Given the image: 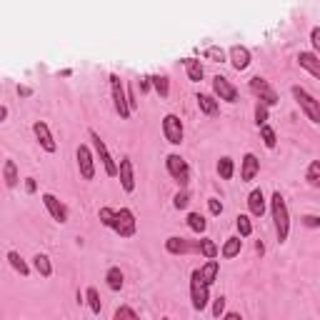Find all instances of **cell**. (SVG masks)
I'll list each match as a JSON object with an SVG mask.
<instances>
[{
    "instance_id": "6da1fadb",
    "label": "cell",
    "mask_w": 320,
    "mask_h": 320,
    "mask_svg": "<svg viewBox=\"0 0 320 320\" xmlns=\"http://www.w3.org/2000/svg\"><path fill=\"white\" fill-rule=\"evenodd\" d=\"M273 220H275V233H278V240H285L288 238V228H290V220H288V205H285V198L280 193H273Z\"/></svg>"
},
{
    "instance_id": "7a4b0ae2",
    "label": "cell",
    "mask_w": 320,
    "mask_h": 320,
    "mask_svg": "<svg viewBox=\"0 0 320 320\" xmlns=\"http://www.w3.org/2000/svg\"><path fill=\"white\" fill-rule=\"evenodd\" d=\"M113 230L118 233V235H120V238H130V235H135L138 223H135V215H133V210H128V208H120V210H115Z\"/></svg>"
},
{
    "instance_id": "3957f363",
    "label": "cell",
    "mask_w": 320,
    "mask_h": 320,
    "mask_svg": "<svg viewBox=\"0 0 320 320\" xmlns=\"http://www.w3.org/2000/svg\"><path fill=\"white\" fill-rule=\"evenodd\" d=\"M293 95H295L298 105L303 108V113L308 115L313 123H320V103H318V100L308 93L305 88H300V85H295V88H293Z\"/></svg>"
},
{
    "instance_id": "277c9868",
    "label": "cell",
    "mask_w": 320,
    "mask_h": 320,
    "mask_svg": "<svg viewBox=\"0 0 320 320\" xmlns=\"http://www.w3.org/2000/svg\"><path fill=\"white\" fill-rule=\"evenodd\" d=\"M208 288L203 283V275H200V270H193V275H190V295H193V308L195 310H203L208 305Z\"/></svg>"
},
{
    "instance_id": "5b68a950",
    "label": "cell",
    "mask_w": 320,
    "mask_h": 320,
    "mask_svg": "<svg viewBox=\"0 0 320 320\" xmlns=\"http://www.w3.org/2000/svg\"><path fill=\"white\" fill-rule=\"evenodd\" d=\"M110 88H113V103H115L118 115H120V118H128L133 110H130V105H128V98H125V88H123L120 78L115 76V73L110 76Z\"/></svg>"
},
{
    "instance_id": "8992f818",
    "label": "cell",
    "mask_w": 320,
    "mask_h": 320,
    "mask_svg": "<svg viewBox=\"0 0 320 320\" xmlns=\"http://www.w3.org/2000/svg\"><path fill=\"white\" fill-rule=\"evenodd\" d=\"M250 90L258 95L265 105H275V103H278V95H275V90L270 88V83H268L265 78H260V76L250 78Z\"/></svg>"
},
{
    "instance_id": "52a82bcc",
    "label": "cell",
    "mask_w": 320,
    "mask_h": 320,
    "mask_svg": "<svg viewBox=\"0 0 320 320\" xmlns=\"http://www.w3.org/2000/svg\"><path fill=\"white\" fill-rule=\"evenodd\" d=\"M163 133H165L168 143L180 145L183 143V123H180V118L178 115H165L163 118Z\"/></svg>"
},
{
    "instance_id": "ba28073f",
    "label": "cell",
    "mask_w": 320,
    "mask_h": 320,
    "mask_svg": "<svg viewBox=\"0 0 320 320\" xmlns=\"http://www.w3.org/2000/svg\"><path fill=\"white\" fill-rule=\"evenodd\" d=\"M165 165H168L170 170V175L180 183V185H185L188 183V178H190V173H188V163L180 158V155H168V160H165Z\"/></svg>"
},
{
    "instance_id": "9c48e42d",
    "label": "cell",
    "mask_w": 320,
    "mask_h": 320,
    "mask_svg": "<svg viewBox=\"0 0 320 320\" xmlns=\"http://www.w3.org/2000/svg\"><path fill=\"white\" fill-rule=\"evenodd\" d=\"M90 138H93V143H95V150H98V158L103 160V165H105V173L113 178V175H118V165H115V160L110 158V153H108V148H105V143L100 140V135L95 130H90Z\"/></svg>"
},
{
    "instance_id": "30bf717a",
    "label": "cell",
    "mask_w": 320,
    "mask_h": 320,
    "mask_svg": "<svg viewBox=\"0 0 320 320\" xmlns=\"http://www.w3.org/2000/svg\"><path fill=\"white\" fill-rule=\"evenodd\" d=\"M213 90H215V95L220 98V100H225V103H235L238 100V90L230 85V80L223 76H215L213 78Z\"/></svg>"
},
{
    "instance_id": "8fae6325",
    "label": "cell",
    "mask_w": 320,
    "mask_h": 320,
    "mask_svg": "<svg viewBox=\"0 0 320 320\" xmlns=\"http://www.w3.org/2000/svg\"><path fill=\"white\" fill-rule=\"evenodd\" d=\"M78 168H80V175H83L85 180H93V178H95L93 155H90V150H88L85 145H80V148H78Z\"/></svg>"
},
{
    "instance_id": "7c38bea8",
    "label": "cell",
    "mask_w": 320,
    "mask_h": 320,
    "mask_svg": "<svg viewBox=\"0 0 320 320\" xmlns=\"http://www.w3.org/2000/svg\"><path fill=\"white\" fill-rule=\"evenodd\" d=\"M43 203H45V208L50 210V215L55 218L58 223H65V220H68V210H65V205H63V203L58 200L55 195L45 193V195H43Z\"/></svg>"
},
{
    "instance_id": "4fadbf2b",
    "label": "cell",
    "mask_w": 320,
    "mask_h": 320,
    "mask_svg": "<svg viewBox=\"0 0 320 320\" xmlns=\"http://www.w3.org/2000/svg\"><path fill=\"white\" fill-rule=\"evenodd\" d=\"M33 133H35V138L40 140V145H43V148H45L48 153H55V150H58L55 140H53V135H50V130H48V125H45L43 120H38V123L33 125Z\"/></svg>"
},
{
    "instance_id": "5bb4252c",
    "label": "cell",
    "mask_w": 320,
    "mask_h": 320,
    "mask_svg": "<svg viewBox=\"0 0 320 320\" xmlns=\"http://www.w3.org/2000/svg\"><path fill=\"white\" fill-rule=\"evenodd\" d=\"M118 175H120V183H123L125 193H133V190H135V178H133V163H130V158H123V160H120Z\"/></svg>"
},
{
    "instance_id": "9a60e30c",
    "label": "cell",
    "mask_w": 320,
    "mask_h": 320,
    "mask_svg": "<svg viewBox=\"0 0 320 320\" xmlns=\"http://www.w3.org/2000/svg\"><path fill=\"white\" fill-rule=\"evenodd\" d=\"M230 60H233V68L235 70H245L250 65V50L243 45H233L230 48Z\"/></svg>"
},
{
    "instance_id": "2e32d148",
    "label": "cell",
    "mask_w": 320,
    "mask_h": 320,
    "mask_svg": "<svg viewBox=\"0 0 320 320\" xmlns=\"http://www.w3.org/2000/svg\"><path fill=\"white\" fill-rule=\"evenodd\" d=\"M258 170H260V160L253 155V153H248L243 158V170H240V178H243V183H250L255 175H258Z\"/></svg>"
},
{
    "instance_id": "e0dca14e",
    "label": "cell",
    "mask_w": 320,
    "mask_h": 320,
    "mask_svg": "<svg viewBox=\"0 0 320 320\" xmlns=\"http://www.w3.org/2000/svg\"><path fill=\"white\" fill-rule=\"evenodd\" d=\"M248 208H250V213L255 215V218H260L265 213V198H263V190H253L250 195H248Z\"/></svg>"
},
{
    "instance_id": "ac0fdd59",
    "label": "cell",
    "mask_w": 320,
    "mask_h": 320,
    "mask_svg": "<svg viewBox=\"0 0 320 320\" xmlns=\"http://www.w3.org/2000/svg\"><path fill=\"white\" fill-rule=\"evenodd\" d=\"M298 63H300V68H305V70H310L315 78H320V58H315L313 53H300V55H298Z\"/></svg>"
},
{
    "instance_id": "d6986e66",
    "label": "cell",
    "mask_w": 320,
    "mask_h": 320,
    "mask_svg": "<svg viewBox=\"0 0 320 320\" xmlns=\"http://www.w3.org/2000/svg\"><path fill=\"white\" fill-rule=\"evenodd\" d=\"M195 100H198V108H200L205 115H215V113H218V108H220V105H218V100H215V98H210V95L200 93Z\"/></svg>"
},
{
    "instance_id": "ffe728a7",
    "label": "cell",
    "mask_w": 320,
    "mask_h": 320,
    "mask_svg": "<svg viewBox=\"0 0 320 320\" xmlns=\"http://www.w3.org/2000/svg\"><path fill=\"white\" fill-rule=\"evenodd\" d=\"M33 265H35V270H38L43 278H50V275H53V265H50V258H48V255L38 253V255L33 258Z\"/></svg>"
},
{
    "instance_id": "44dd1931",
    "label": "cell",
    "mask_w": 320,
    "mask_h": 320,
    "mask_svg": "<svg viewBox=\"0 0 320 320\" xmlns=\"http://www.w3.org/2000/svg\"><path fill=\"white\" fill-rule=\"evenodd\" d=\"M3 178H5V185H8V188H15V185H18V170H15V163H13V160H5Z\"/></svg>"
},
{
    "instance_id": "7402d4cb",
    "label": "cell",
    "mask_w": 320,
    "mask_h": 320,
    "mask_svg": "<svg viewBox=\"0 0 320 320\" xmlns=\"http://www.w3.org/2000/svg\"><path fill=\"white\" fill-rule=\"evenodd\" d=\"M200 275H203V283H205V285H213V283H215V275H218V263H215V258H210V260L200 268Z\"/></svg>"
},
{
    "instance_id": "603a6c76",
    "label": "cell",
    "mask_w": 320,
    "mask_h": 320,
    "mask_svg": "<svg viewBox=\"0 0 320 320\" xmlns=\"http://www.w3.org/2000/svg\"><path fill=\"white\" fill-rule=\"evenodd\" d=\"M185 70H188V78L193 83H200V80H203V65H200V60L188 58V60H185Z\"/></svg>"
},
{
    "instance_id": "cb8c5ba5",
    "label": "cell",
    "mask_w": 320,
    "mask_h": 320,
    "mask_svg": "<svg viewBox=\"0 0 320 320\" xmlns=\"http://www.w3.org/2000/svg\"><path fill=\"white\" fill-rule=\"evenodd\" d=\"M165 248H168V253H175V255H183V253L193 250L183 238H168V240H165Z\"/></svg>"
},
{
    "instance_id": "d4e9b609",
    "label": "cell",
    "mask_w": 320,
    "mask_h": 320,
    "mask_svg": "<svg viewBox=\"0 0 320 320\" xmlns=\"http://www.w3.org/2000/svg\"><path fill=\"white\" fill-rule=\"evenodd\" d=\"M240 245H243L240 238H228L225 245H223V258H235L240 253Z\"/></svg>"
},
{
    "instance_id": "484cf974",
    "label": "cell",
    "mask_w": 320,
    "mask_h": 320,
    "mask_svg": "<svg viewBox=\"0 0 320 320\" xmlns=\"http://www.w3.org/2000/svg\"><path fill=\"white\" fill-rule=\"evenodd\" d=\"M105 280H108L110 290H120L123 288V273H120V268H110L108 275H105Z\"/></svg>"
},
{
    "instance_id": "4316f807",
    "label": "cell",
    "mask_w": 320,
    "mask_h": 320,
    "mask_svg": "<svg viewBox=\"0 0 320 320\" xmlns=\"http://www.w3.org/2000/svg\"><path fill=\"white\" fill-rule=\"evenodd\" d=\"M305 178H308V183H310L313 188H320V160H313V163L308 165Z\"/></svg>"
},
{
    "instance_id": "83f0119b",
    "label": "cell",
    "mask_w": 320,
    "mask_h": 320,
    "mask_svg": "<svg viewBox=\"0 0 320 320\" xmlns=\"http://www.w3.org/2000/svg\"><path fill=\"white\" fill-rule=\"evenodd\" d=\"M198 250H200V253H203V255H205L208 260H210V258H215V255H218V245L213 243V240H210V238H203V240H200V243H198Z\"/></svg>"
},
{
    "instance_id": "f1b7e54d",
    "label": "cell",
    "mask_w": 320,
    "mask_h": 320,
    "mask_svg": "<svg viewBox=\"0 0 320 320\" xmlns=\"http://www.w3.org/2000/svg\"><path fill=\"white\" fill-rule=\"evenodd\" d=\"M233 170H235V165H233L230 158H220V160H218V173H220L223 180H230V178H233Z\"/></svg>"
},
{
    "instance_id": "f546056e",
    "label": "cell",
    "mask_w": 320,
    "mask_h": 320,
    "mask_svg": "<svg viewBox=\"0 0 320 320\" xmlns=\"http://www.w3.org/2000/svg\"><path fill=\"white\" fill-rule=\"evenodd\" d=\"M188 225H190V230H195V233H203L205 230V218L200 215V213H190L188 215Z\"/></svg>"
},
{
    "instance_id": "4dcf8cb0",
    "label": "cell",
    "mask_w": 320,
    "mask_h": 320,
    "mask_svg": "<svg viewBox=\"0 0 320 320\" xmlns=\"http://www.w3.org/2000/svg\"><path fill=\"white\" fill-rule=\"evenodd\" d=\"M8 260H10V265H13V268L18 270L20 275H28V265H25V260L20 258L15 250H10V253H8Z\"/></svg>"
},
{
    "instance_id": "1f68e13d",
    "label": "cell",
    "mask_w": 320,
    "mask_h": 320,
    "mask_svg": "<svg viewBox=\"0 0 320 320\" xmlns=\"http://www.w3.org/2000/svg\"><path fill=\"white\" fill-rule=\"evenodd\" d=\"M153 88L160 93V98H168V78L165 76H153Z\"/></svg>"
},
{
    "instance_id": "d6a6232c",
    "label": "cell",
    "mask_w": 320,
    "mask_h": 320,
    "mask_svg": "<svg viewBox=\"0 0 320 320\" xmlns=\"http://www.w3.org/2000/svg\"><path fill=\"white\" fill-rule=\"evenodd\" d=\"M235 225H238V233H240L243 238H248V235L253 233V225H250V218H248V215H238V218H235Z\"/></svg>"
},
{
    "instance_id": "836d02e7",
    "label": "cell",
    "mask_w": 320,
    "mask_h": 320,
    "mask_svg": "<svg viewBox=\"0 0 320 320\" xmlns=\"http://www.w3.org/2000/svg\"><path fill=\"white\" fill-rule=\"evenodd\" d=\"M260 135H263V143L268 145V148H275V130L270 128V125H260Z\"/></svg>"
},
{
    "instance_id": "e575fe53",
    "label": "cell",
    "mask_w": 320,
    "mask_h": 320,
    "mask_svg": "<svg viewBox=\"0 0 320 320\" xmlns=\"http://www.w3.org/2000/svg\"><path fill=\"white\" fill-rule=\"evenodd\" d=\"M88 303H90V310H93L95 315H100V298H98V290L95 288H88Z\"/></svg>"
},
{
    "instance_id": "d590c367",
    "label": "cell",
    "mask_w": 320,
    "mask_h": 320,
    "mask_svg": "<svg viewBox=\"0 0 320 320\" xmlns=\"http://www.w3.org/2000/svg\"><path fill=\"white\" fill-rule=\"evenodd\" d=\"M100 223L103 225H108V228H113V220H115V210H110V208H100Z\"/></svg>"
},
{
    "instance_id": "8d00e7d4",
    "label": "cell",
    "mask_w": 320,
    "mask_h": 320,
    "mask_svg": "<svg viewBox=\"0 0 320 320\" xmlns=\"http://www.w3.org/2000/svg\"><path fill=\"white\" fill-rule=\"evenodd\" d=\"M265 120H268V105H265V103H258V108H255V123H258V128L265 125Z\"/></svg>"
},
{
    "instance_id": "74e56055",
    "label": "cell",
    "mask_w": 320,
    "mask_h": 320,
    "mask_svg": "<svg viewBox=\"0 0 320 320\" xmlns=\"http://www.w3.org/2000/svg\"><path fill=\"white\" fill-rule=\"evenodd\" d=\"M205 58L215 60V63H220V60L225 58V53H223V48H215V45H213V48H208L205 50Z\"/></svg>"
},
{
    "instance_id": "f35d334b",
    "label": "cell",
    "mask_w": 320,
    "mask_h": 320,
    "mask_svg": "<svg viewBox=\"0 0 320 320\" xmlns=\"http://www.w3.org/2000/svg\"><path fill=\"white\" fill-rule=\"evenodd\" d=\"M120 318H138V313H135L133 308H125V305H123V308L115 310V320H120Z\"/></svg>"
},
{
    "instance_id": "ab89813d",
    "label": "cell",
    "mask_w": 320,
    "mask_h": 320,
    "mask_svg": "<svg viewBox=\"0 0 320 320\" xmlns=\"http://www.w3.org/2000/svg\"><path fill=\"white\" fill-rule=\"evenodd\" d=\"M208 208H210V213H213V215H220V213H223V203H220V200H215V198H210V200H208Z\"/></svg>"
},
{
    "instance_id": "60d3db41",
    "label": "cell",
    "mask_w": 320,
    "mask_h": 320,
    "mask_svg": "<svg viewBox=\"0 0 320 320\" xmlns=\"http://www.w3.org/2000/svg\"><path fill=\"white\" fill-rule=\"evenodd\" d=\"M223 310H225V298H218L215 305H213V315H215V318H220V315H223Z\"/></svg>"
},
{
    "instance_id": "b9f144b4",
    "label": "cell",
    "mask_w": 320,
    "mask_h": 320,
    "mask_svg": "<svg viewBox=\"0 0 320 320\" xmlns=\"http://www.w3.org/2000/svg\"><path fill=\"white\" fill-rule=\"evenodd\" d=\"M173 203H175V208H178V210H180V208H188V195H185V193H178Z\"/></svg>"
},
{
    "instance_id": "7bdbcfd3",
    "label": "cell",
    "mask_w": 320,
    "mask_h": 320,
    "mask_svg": "<svg viewBox=\"0 0 320 320\" xmlns=\"http://www.w3.org/2000/svg\"><path fill=\"white\" fill-rule=\"evenodd\" d=\"M303 225L318 228V225H320V218H318V215H305V218H303Z\"/></svg>"
},
{
    "instance_id": "ee69618b",
    "label": "cell",
    "mask_w": 320,
    "mask_h": 320,
    "mask_svg": "<svg viewBox=\"0 0 320 320\" xmlns=\"http://www.w3.org/2000/svg\"><path fill=\"white\" fill-rule=\"evenodd\" d=\"M310 40H313V45L320 50V28H313V30H310Z\"/></svg>"
},
{
    "instance_id": "f6af8a7d",
    "label": "cell",
    "mask_w": 320,
    "mask_h": 320,
    "mask_svg": "<svg viewBox=\"0 0 320 320\" xmlns=\"http://www.w3.org/2000/svg\"><path fill=\"white\" fill-rule=\"evenodd\" d=\"M25 190H28V193H35V180H33V178L25 180Z\"/></svg>"
},
{
    "instance_id": "bcb514c9",
    "label": "cell",
    "mask_w": 320,
    "mask_h": 320,
    "mask_svg": "<svg viewBox=\"0 0 320 320\" xmlns=\"http://www.w3.org/2000/svg\"><path fill=\"white\" fill-rule=\"evenodd\" d=\"M225 318H228V320H240V313H228Z\"/></svg>"
},
{
    "instance_id": "7dc6e473",
    "label": "cell",
    "mask_w": 320,
    "mask_h": 320,
    "mask_svg": "<svg viewBox=\"0 0 320 320\" xmlns=\"http://www.w3.org/2000/svg\"><path fill=\"white\" fill-rule=\"evenodd\" d=\"M5 118H8V108L3 105V108H0V120H5Z\"/></svg>"
}]
</instances>
